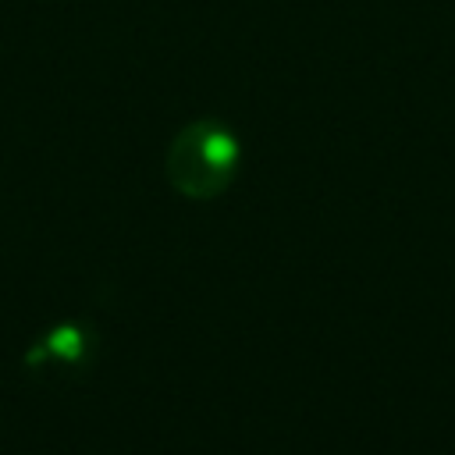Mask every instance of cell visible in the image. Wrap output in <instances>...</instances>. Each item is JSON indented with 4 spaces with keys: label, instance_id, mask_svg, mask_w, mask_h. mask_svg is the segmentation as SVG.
<instances>
[{
    "label": "cell",
    "instance_id": "6da1fadb",
    "mask_svg": "<svg viewBox=\"0 0 455 455\" xmlns=\"http://www.w3.org/2000/svg\"><path fill=\"white\" fill-rule=\"evenodd\" d=\"M242 142L217 117H196L171 139L164 153V174L171 188L185 199L210 203L224 196L238 174Z\"/></svg>",
    "mask_w": 455,
    "mask_h": 455
},
{
    "label": "cell",
    "instance_id": "7a4b0ae2",
    "mask_svg": "<svg viewBox=\"0 0 455 455\" xmlns=\"http://www.w3.org/2000/svg\"><path fill=\"white\" fill-rule=\"evenodd\" d=\"M96 352H100L96 327L85 320H64L50 327L43 338H36V345H28L25 370L32 380L43 384H75L92 370Z\"/></svg>",
    "mask_w": 455,
    "mask_h": 455
}]
</instances>
